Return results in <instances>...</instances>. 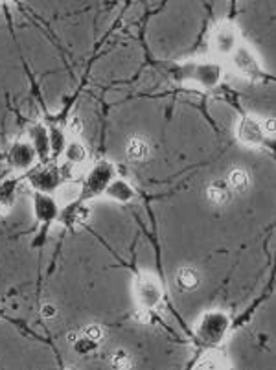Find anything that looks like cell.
<instances>
[{"label": "cell", "instance_id": "cell-11", "mask_svg": "<svg viewBox=\"0 0 276 370\" xmlns=\"http://www.w3.org/2000/svg\"><path fill=\"white\" fill-rule=\"evenodd\" d=\"M103 194L109 199L118 201V203H131L136 197L135 188L131 186L129 182L125 181V179H116V177L109 182V186H107Z\"/></svg>", "mask_w": 276, "mask_h": 370}, {"label": "cell", "instance_id": "cell-4", "mask_svg": "<svg viewBox=\"0 0 276 370\" xmlns=\"http://www.w3.org/2000/svg\"><path fill=\"white\" fill-rule=\"evenodd\" d=\"M135 293L138 306L144 312H153L162 302V288L159 280L151 275H140L136 278Z\"/></svg>", "mask_w": 276, "mask_h": 370}, {"label": "cell", "instance_id": "cell-13", "mask_svg": "<svg viewBox=\"0 0 276 370\" xmlns=\"http://www.w3.org/2000/svg\"><path fill=\"white\" fill-rule=\"evenodd\" d=\"M29 142L36 147L39 160H45L50 155V138H48V131L42 125H36L32 130V140Z\"/></svg>", "mask_w": 276, "mask_h": 370}, {"label": "cell", "instance_id": "cell-21", "mask_svg": "<svg viewBox=\"0 0 276 370\" xmlns=\"http://www.w3.org/2000/svg\"><path fill=\"white\" fill-rule=\"evenodd\" d=\"M112 365L118 367V369H127V367L131 365L127 352H124V350H118V352L114 354V358H112Z\"/></svg>", "mask_w": 276, "mask_h": 370}, {"label": "cell", "instance_id": "cell-8", "mask_svg": "<svg viewBox=\"0 0 276 370\" xmlns=\"http://www.w3.org/2000/svg\"><path fill=\"white\" fill-rule=\"evenodd\" d=\"M63 181H65V175L58 166H41L29 175L32 186L36 188V192H42V194H53L63 184Z\"/></svg>", "mask_w": 276, "mask_h": 370}, {"label": "cell", "instance_id": "cell-2", "mask_svg": "<svg viewBox=\"0 0 276 370\" xmlns=\"http://www.w3.org/2000/svg\"><path fill=\"white\" fill-rule=\"evenodd\" d=\"M112 179H114V166L111 162L101 160V162L95 164L85 177L79 201H88L96 197V195H101Z\"/></svg>", "mask_w": 276, "mask_h": 370}, {"label": "cell", "instance_id": "cell-10", "mask_svg": "<svg viewBox=\"0 0 276 370\" xmlns=\"http://www.w3.org/2000/svg\"><path fill=\"white\" fill-rule=\"evenodd\" d=\"M34 212L39 223H53L59 216L58 203L50 194H42V192H36L34 195Z\"/></svg>", "mask_w": 276, "mask_h": 370}, {"label": "cell", "instance_id": "cell-7", "mask_svg": "<svg viewBox=\"0 0 276 370\" xmlns=\"http://www.w3.org/2000/svg\"><path fill=\"white\" fill-rule=\"evenodd\" d=\"M37 151L29 140L13 142L8 149V164L18 171H28L37 162Z\"/></svg>", "mask_w": 276, "mask_h": 370}, {"label": "cell", "instance_id": "cell-9", "mask_svg": "<svg viewBox=\"0 0 276 370\" xmlns=\"http://www.w3.org/2000/svg\"><path fill=\"white\" fill-rule=\"evenodd\" d=\"M232 61H234L236 71L240 72L243 77H247V79L260 82L265 76L262 66H260V61L247 47L236 48L234 52H232Z\"/></svg>", "mask_w": 276, "mask_h": 370}, {"label": "cell", "instance_id": "cell-14", "mask_svg": "<svg viewBox=\"0 0 276 370\" xmlns=\"http://www.w3.org/2000/svg\"><path fill=\"white\" fill-rule=\"evenodd\" d=\"M63 153H65L66 162H68V164H72V166L83 164V162H85V160H87V157H88L87 147L83 146V144L79 140L66 142Z\"/></svg>", "mask_w": 276, "mask_h": 370}, {"label": "cell", "instance_id": "cell-15", "mask_svg": "<svg viewBox=\"0 0 276 370\" xmlns=\"http://www.w3.org/2000/svg\"><path fill=\"white\" fill-rule=\"evenodd\" d=\"M15 190H17L15 181H8L0 186V218H6L8 214L12 212L13 199H15Z\"/></svg>", "mask_w": 276, "mask_h": 370}, {"label": "cell", "instance_id": "cell-24", "mask_svg": "<svg viewBox=\"0 0 276 370\" xmlns=\"http://www.w3.org/2000/svg\"><path fill=\"white\" fill-rule=\"evenodd\" d=\"M10 2H15V0H0V4H10Z\"/></svg>", "mask_w": 276, "mask_h": 370}, {"label": "cell", "instance_id": "cell-20", "mask_svg": "<svg viewBox=\"0 0 276 370\" xmlns=\"http://www.w3.org/2000/svg\"><path fill=\"white\" fill-rule=\"evenodd\" d=\"M85 335H87L88 339L100 343L103 339V328H101L100 324H88L87 328H85Z\"/></svg>", "mask_w": 276, "mask_h": 370}, {"label": "cell", "instance_id": "cell-6", "mask_svg": "<svg viewBox=\"0 0 276 370\" xmlns=\"http://www.w3.org/2000/svg\"><path fill=\"white\" fill-rule=\"evenodd\" d=\"M240 47V34L234 24L221 23L212 32V48L219 56H232L236 48Z\"/></svg>", "mask_w": 276, "mask_h": 370}, {"label": "cell", "instance_id": "cell-17", "mask_svg": "<svg viewBox=\"0 0 276 370\" xmlns=\"http://www.w3.org/2000/svg\"><path fill=\"white\" fill-rule=\"evenodd\" d=\"M227 184L229 188L232 190V194H240V192H245L251 184V177L245 170L241 168H234V170L229 173V179H227Z\"/></svg>", "mask_w": 276, "mask_h": 370}, {"label": "cell", "instance_id": "cell-18", "mask_svg": "<svg viewBox=\"0 0 276 370\" xmlns=\"http://www.w3.org/2000/svg\"><path fill=\"white\" fill-rule=\"evenodd\" d=\"M127 157L131 160H135V162H142V160L147 159V155H149V146H147V142L140 136H133L129 142H127Z\"/></svg>", "mask_w": 276, "mask_h": 370}, {"label": "cell", "instance_id": "cell-19", "mask_svg": "<svg viewBox=\"0 0 276 370\" xmlns=\"http://www.w3.org/2000/svg\"><path fill=\"white\" fill-rule=\"evenodd\" d=\"M48 138H50V155L58 157L59 153H63L66 144V138L65 135H63V131L61 130L48 131Z\"/></svg>", "mask_w": 276, "mask_h": 370}, {"label": "cell", "instance_id": "cell-23", "mask_svg": "<svg viewBox=\"0 0 276 370\" xmlns=\"http://www.w3.org/2000/svg\"><path fill=\"white\" fill-rule=\"evenodd\" d=\"M197 367H199V369H218L219 361L218 359H203V361L197 363Z\"/></svg>", "mask_w": 276, "mask_h": 370}, {"label": "cell", "instance_id": "cell-5", "mask_svg": "<svg viewBox=\"0 0 276 370\" xmlns=\"http://www.w3.org/2000/svg\"><path fill=\"white\" fill-rule=\"evenodd\" d=\"M236 136L238 140L247 147H262L265 144L267 133L264 130V122H260L258 118L245 116L241 118L236 127Z\"/></svg>", "mask_w": 276, "mask_h": 370}, {"label": "cell", "instance_id": "cell-1", "mask_svg": "<svg viewBox=\"0 0 276 370\" xmlns=\"http://www.w3.org/2000/svg\"><path fill=\"white\" fill-rule=\"evenodd\" d=\"M175 77L184 83H192L203 90H212L223 79V66L216 61H194L179 66Z\"/></svg>", "mask_w": 276, "mask_h": 370}, {"label": "cell", "instance_id": "cell-16", "mask_svg": "<svg viewBox=\"0 0 276 370\" xmlns=\"http://www.w3.org/2000/svg\"><path fill=\"white\" fill-rule=\"evenodd\" d=\"M201 278L197 269L194 267H182L179 273H177V286L182 289V291H192L199 286Z\"/></svg>", "mask_w": 276, "mask_h": 370}, {"label": "cell", "instance_id": "cell-3", "mask_svg": "<svg viewBox=\"0 0 276 370\" xmlns=\"http://www.w3.org/2000/svg\"><path fill=\"white\" fill-rule=\"evenodd\" d=\"M230 328V319L221 312H206L197 324V337L203 345H218Z\"/></svg>", "mask_w": 276, "mask_h": 370}, {"label": "cell", "instance_id": "cell-22", "mask_svg": "<svg viewBox=\"0 0 276 370\" xmlns=\"http://www.w3.org/2000/svg\"><path fill=\"white\" fill-rule=\"evenodd\" d=\"M55 315H58V310H55V306H52V304L42 306V317H45V319H53Z\"/></svg>", "mask_w": 276, "mask_h": 370}, {"label": "cell", "instance_id": "cell-12", "mask_svg": "<svg viewBox=\"0 0 276 370\" xmlns=\"http://www.w3.org/2000/svg\"><path fill=\"white\" fill-rule=\"evenodd\" d=\"M206 197L210 201L212 205L223 206L232 199V190L229 188L227 182H212L208 190H206Z\"/></svg>", "mask_w": 276, "mask_h": 370}]
</instances>
